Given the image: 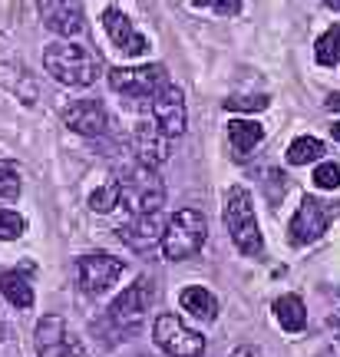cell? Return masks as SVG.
Returning <instances> with one entry per match:
<instances>
[{"instance_id":"6","label":"cell","mask_w":340,"mask_h":357,"mask_svg":"<svg viewBox=\"0 0 340 357\" xmlns=\"http://www.w3.org/2000/svg\"><path fill=\"white\" fill-rule=\"evenodd\" d=\"M152 337L169 357H202L205 354V337L192 331L189 324H182L176 314H159L152 324Z\"/></svg>"},{"instance_id":"5","label":"cell","mask_w":340,"mask_h":357,"mask_svg":"<svg viewBox=\"0 0 340 357\" xmlns=\"http://www.w3.org/2000/svg\"><path fill=\"white\" fill-rule=\"evenodd\" d=\"M330 218H334V205H327L324 199H317V195H304L301 205H298V212L291 218L288 225V242L294 248H304V245H314L324 231H327Z\"/></svg>"},{"instance_id":"17","label":"cell","mask_w":340,"mask_h":357,"mask_svg":"<svg viewBox=\"0 0 340 357\" xmlns=\"http://www.w3.org/2000/svg\"><path fill=\"white\" fill-rule=\"evenodd\" d=\"M261 139H265V126L258 119H228V142L238 159H245Z\"/></svg>"},{"instance_id":"27","label":"cell","mask_w":340,"mask_h":357,"mask_svg":"<svg viewBox=\"0 0 340 357\" xmlns=\"http://www.w3.org/2000/svg\"><path fill=\"white\" fill-rule=\"evenodd\" d=\"M314 185L317 189H337L340 185V166L337 162H320L314 169Z\"/></svg>"},{"instance_id":"10","label":"cell","mask_w":340,"mask_h":357,"mask_svg":"<svg viewBox=\"0 0 340 357\" xmlns=\"http://www.w3.org/2000/svg\"><path fill=\"white\" fill-rule=\"evenodd\" d=\"M37 354L40 357H86L83 344L73 337V331L66 328V321L60 314H47L37 324Z\"/></svg>"},{"instance_id":"32","label":"cell","mask_w":340,"mask_h":357,"mask_svg":"<svg viewBox=\"0 0 340 357\" xmlns=\"http://www.w3.org/2000/svg\"><path fill=\"white\" fill-rule=\"evenodd\" d=\"M324 7H330V10H340V0H320Z\"/></svg>"},{"instance_id":"2","label":"cell","mask_w":340,"mask_h":357,"mask_svg":"<svg viewBox=\"0 0 340 357\" xmlns=\"http://www.w3.org/2000/svg\"><path fill=\"white\" fill-rule=\"evenodd\" d=\"M225 225L228 235L238 248L241 255H265V235L258 229V215H254V202H252V192L245 185H231L225 199Z\"/></svg>"},{"instance_id":"28","label":"cell","mask_w":340,"mask_h":357,"mask_svg":"<svg viewBox=\"0 0 340 357\" xmlns=\"http://www.w3.org/2000/svg\"><path fill=\"white\" fill-rule=\"evenodd\" d=\"M192 7H208L218 17H238L241 13V0H189Z\"/></svg>"},{"instance_id":"23","label":"cell","mask_w":340,"mask_h":357,"mask_svg":"<svg viewBox=\"0 0 340 357\" xmlns=\"http://www.w3.org/2000/svg\"><path fill=\"white\" fill-rule=\"evenodd\" d=\"M116 205H119V185L116 182H109V185H102V189H96L93 195H89V208L93 212H113Z\"/></svg>"},{"instance_id":"25","label":"cell","mask_w":340,"mask_h":357,"mask_svg":"<svg viewBox=\"0 0 340 357\" xmlns=\"http://www.w3.org/2000/svg\"><path fill=\"white\" fill-rule=\"evenodd\" d=\"M20 195V172L13 162H0V199L13 202Z\"/></svg>"},{"instance_id":"1","label":"cell","mask_w":340,"mask_h":357,"mask_svg":"<svg viewBox=\"0 0 340 357\" xmlns=\"http://www.w3.org/2000/svg\"><path fill=\"white\" fill-rule=\"evenodd\" d=\"M43 66L63 86H89L100 77L102 60L100 53H93L89 47H79L73 40H56L43 50Z\"/></svg>"},{"instance_id":"19","label":"cell","mask_w":340,"mask_h":357,"mask_svg":"<svg viewBox=\"0 0 340 357\" xmlns=\"http://www.w3.org/2000/svg\"><path fill=\"white\" fill-rule=\"evenodd\" d=\"M178 305H182V311H189L192 318H199V321H215L218 318V301H215V294L208 291V288H202V284L185 288L182 298H178Z\"/></svg>"},{"instance_id":"20","label":"cell","mask_w":340,"mask_h":357,"mask_svg":"<svg viewBox=\"0 0 340 357\" xmlns=\"http://www.w3.org/2000/svg\"><path fill=\"white\" fill-rule=\"evenodd\" d=\"M0 294H3L13 307H20V311L33 307V288H30L26 275H20V271H7V275H0Z\"/></svg>"},{"instance_id":"16","label":"cell","mask_w":340,"mask_h":357,"mask_svg":"<svg viewBox=\"0 0 340 357\" xmlns=\"http://www.w3.org/2000/svg\"><path fill=\"white\" fill-rule=\"evenodd\" d=\"M162 231H165V222H162V208L159 212H142V215H132L129 225L119 229V238H126L132 248H149V245L162 242Z\"/></svg>"},{"instance_id":"15","label":"cell","mask_w":340,"mask_h":357,"mask_svg":"<svg viewBox=\"0 0 340 357\" xmlns=\"http://www.w3.org/2000/svg\"><path fill=\"white\" fill-rule=\"evenodd\" d=\"M136 153L146 166H152V169L162 166L165 159L172 155V136H165L162 129L155 126V119H152V123H139L136 126Z\"/></svg>"},{"instance_id":"31","label":"cell","mask_w":340,"mask_h":357,"mask_svg":"<svg viewBox=\"0 0 340 357\" xmlns=\"http://www.w3.org/2000/svg\"><path fill=\"white\" fill-rule=\"evenodd\" d=\"M327 109H340V96L334 93V96H327Z\"/></svg>"},{"instance_id":"33","label":"cell","mask_w":340,"mask_h":357,"mask_svg":"<svg viewBox=\"0 0 340 357\" xmlns=\"http://www.w3.org/2000/svg\"><path fill=\"white\" fill-rule=\"evenodd\" d=\"M330 136H334V142H340V123H334V126H330Z\"/></svg>"},{"instance_id":"26","label":"cell","mask_w":340,"mask_h":357,"mask_svg":"<svg viewBox=\"0 0 340 357\" xmlns=\"http://www.w3.org/2000/svg\"><path fill=\"white\" fill-rule=\"evenodd\" d=\"M268 106H271L268 96H231V100H225V109H235V113H261Z\"/></svg>"},{"instance_id":"13","label":"cell","mask_w":340,"mask_h":357,"mask_svg":"<svg viewBox=\"0 0 340 357\" xmlns=\"http://www.w3.org/2000/svg\"><path fill=\"white\" fill-rule=\"evenodd\" d=\"M63 123L79 136H106L109 129V116L100 100H79L63 113Z\"/></svg>"},{"instance_id":"21","label":"cell","mask_w":340,"mask_h":357,"mask_svg":"<svg viewBox=\"0 0 340 357\" xmlns=\"http://www.w3.org/2000/svg\"><path fill=\"white\" fill-rule=\"evenodd\" d=\"M320 155H324V142L314 139V136H298V139L288 146L291 166H307V162H317Z\"/></svg>"},{"instance_id":"30","label":"cell","mask_w":340,"mask_h":357,"mask_svg":"<svg viewBox=\"0 0 340 357\" xmlns=\"http://www.w3.org/2000/svg\"><path fill=\"white\" fill-rule=\"evenodd\" d=\"M327 328H330V331H334V334H337V337H340V311H334V314H330V318H327Z\"/></svg>"},{"instance_id":"14","label":"cell","mask_w":340,"mask_h":357,"mask_svg":"<svg viewBox=\"0 0 340 357\" xmlns=\"http://www.w3.org/2000/svg\"><path fill=\"white\" fill-rule=\"evenodd\" d=\"M102 26H106L109 40H113L123 53H129V56H142V53L149 50V40L139 33L136 26H132V20H129L123 10L109 7V10L102 13Z\"/></svg>"},{"instance_id":"8","label":"cell","mask_w":340,"mask_h":357,"mask_svg":"<svg viewBox=\"0 0 340 357\" xmlns=\"http://www.w3.org/2000/svg\"><path fill=\"white\" fill-rule=\"evenodd\" d=\"M123 268H126L123 258L109 255V252H93L76 261V281L86 294H106L119 281Z\"/></svg>"},{"instance_id":"29","label":"cell","mask_w":340,"mask_h":357,"mask_svg":"<svg viewBox=\"0 0 340 357\" xmlns=\"http://www.w3.org/2000/svg\"><path fill=\"white\" fill-rule=\"evenodd\" d=\"M228 357H265L261 354V347H252V344H245V347H235Z\"/></svg>"},{"instance_id":"18","label":"cell","mask_w":340,"mask_h":357,"mask_svg":"<svg viewBox=\"0 0 340 357\" xmlns=\"http://www.w3.org/2000/svg\"><path fill=\"white\" fill-rule=\"evenodd\" d=\"M275 321L281 324V331L298 334L307 328V307L298 294H281L275 301Z\"/></svg>"},{"instance_id":"24","label":"cell","mask_w":340,"mask_h":357,"mask_svg":"<svg viewBox=\"0 0 340 357\" xmlns=\"http://www.w3.org/2000/svg\"><path fill=\"white\" fill-rule=\"evenodd\" d=\"M26 231V218L10 212V208H0V238L3 242H13V238H20Z\"/></svg>"},{"instance_id":"22","label":"cell","mask_w":340,"mask_h":357,"mask_svg":"<svg viewBox=\"0 0 340 357\" xmlns=\"http://www.w3.org/2000/svg\"><path fill=\"white\" fill-rule=\"evenodd\" d=\"M314 56H317V63L320 66H337V60H340V26H330V30H324V33L317 37Z\"/></svg>"},{"instance_id":"9","label":"cell","mask_w":340,"mask_h":357,"mask_svg":"<svg viewBox=\"0 0 340 357\" xmlns=\"http://www.w3.org/2000/svg\"><path fill=\"white\" fill-rule=\"evenodd\" d=\"M155 301V284L152 278H136L123 294H116V301L109 305V321L123 331H132L139 324V318L146 314Z\"/></svg>"},{"instance_id":"4","label":"cell","mask_w":340,"mask_h":357,"mask_svg":"<svg viewBox=\"0 0 340 357\" xmlns=\"http://www.w3.org/2000/svg\"><path fill=\"white\" fill-rule=\"evenodd\" d=\"M119 185V205H126L129 215H142V212H159L165 202V192L159 176L152 172V166H136L129 169L126 178H116Z\"/></svg>"},{"instance_id":"3","label":"cell","mask_w":340,"mask_h":357,"mask_svg":"<svg viewBox=\"0 0 340 357\" xmlns=\"http://www.w3.org/2000/svg\"><path fill=\"white\" fill-rule=\"evenodd\" d=\"M208 238V222L195 208H178L176 215L165 222L162 231V255L169 261H185L192 258Z\"/></svg>"},{"instance_id":"12","label":"cell","mask_w":340,"mask_h":357,"mask_svg":"<svg viewBox=\"0 0 340 357\" xmlns=\"http://www.w3.org/2000/svg\"><path fill=\"white\" fill-rule=\"evenodd\" d=\"M40 17H43V26L60 33V37H79L86 30V13H83V3L79 0H37Z\"/></svg>"},{"instance_id":"7","label":"cell","mask_w":340,"mask_h":357,"mask_svg":"<svg viewBox=\"0 0 340 357\" xmlns=\"http://www.w3.org/2000/svg\"><path fill=\"white\" fill-rule=\"evenodd\" d=\"M169 83L162 63H146V66H116L109 70V86L123 96H136V100H146V96H155L159 89Z\"/></svg>"},{"instance_id":"11","label":"cell","mask_w":340,"mask_h":357,"mask_svg":"<svg viewBox=\"0 0 340 357\" xmlns=\"http://www.w3.org/2000/svg\"><path fill=\"white\" fill-rule=\"evenodd\" d=\"M152 119L155 126L162 129L165 136H182L185 132V123H189V109H185V96L176 83H165L155 96H152Z\"/></svg>"}]
</instances>
